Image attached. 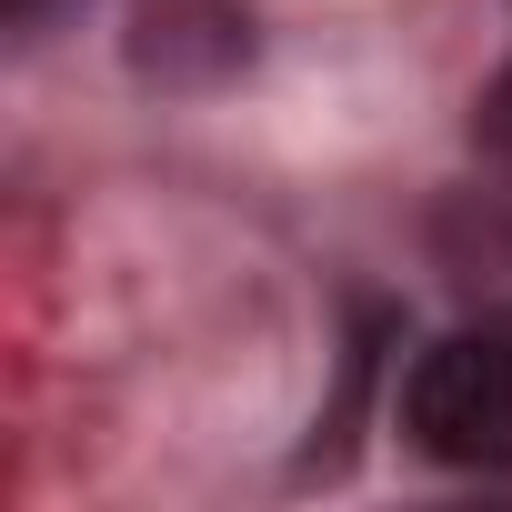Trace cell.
Instances as JSON below:
<instances>
[{"instance_id":"obj_1","label":"cell","mask_w":512,"mask_h":512,"mask_svg":"<svg viewBox=\"0 0 512 512\" xmlns=\"http://www.w3.org/2000/svg\"><path fill=\"white\" fill-rule=\"evenodd\" d=\"M402 432L442 472H512V322H462L402 372Z\"/></svg>"},{"instance_id":"obj_2","label":"cell","mask_w":512,"mask_h":512,"mask_svg":"<svg viewBox=\"0 0 512 512\" xmlns=\"http://www.w3.org/2000/svg\"><path fill=\"white\" fill-rule=\"evenodd\" d=\"M482 151H492V161L512 171V61H502V81L482 91Z\"/></svg>"},{"instance_id":"obj_3","label":"cell","mask_w":512,"mask_h":512,"mask_svg":"<svg viewBox=\"0 0 512 512\" xmlns=\"http://www.w3.org/2000/svg\"><path fill=\"white\" fill-rule=\"evenodd\" d=\"M31 11H41V0H11V21H31Z\"/></svg>"}]
</instances>
